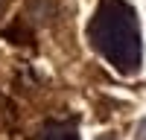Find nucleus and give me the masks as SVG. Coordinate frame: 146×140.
Segmentation results:
<instances>
[{
  "instance_id": "1",
  "label": "nucleus",
  "mask_w": 146,
  "mask_h": 140,
  "mask_svg": "<svg viewBox=\"0 0 146 140\" xmlns=\"http://www.w3.org/2000/svg\"><path fill=\"white\" fill-rule=\"evenodd\" d=\"M91 41L120 73H135L140 64V29L126 0H105L91 23Z\"/></svg>"
},
{
  "instance_id": "2",
  "label": "nucleus",
  "mask_w": 146,
  "mask_h": 140,
  "mask_svg": "<svg viewBox=\"0 0 146 140\" xmlns=\"http://www.w3.org/2000/svg\"><path fill=\"white\" fill-rule=\"evenodd\" d=\"M38 140H79V134H76V128H73L70 123L53 120V123H47V125L41 128Z\"/></svg>"
}]
</instances>
